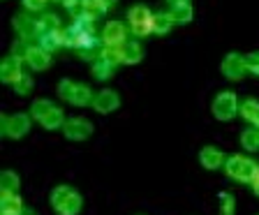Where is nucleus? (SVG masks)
Wrapping results in <instances>:
<instances>
[{
  "mask_svg": "<svg viewBox=\"0 0 259 215\" xmlns=\"http://www.w3.org/2000/svg\"><path fill=\"white\" fill-rule=\"evenodd\" d=\"M65 47L74 49L79 58L83 60H97L104 44L102 37L95 32V23L76 19V21H72V26L65 28Z\"/></svg>",
  "mask_w": 259,
  "mask_h": 215,
  "instance_id": "f257e3e1",
  "label": "nucleus"
},
{
  "mask_svg": "<svg viewBox=\"0 0 259 215\" xmlns=\"http://www.w3.org/2000/svg\"><path fill=\"white\" fill-rule=\"evenodd\" d=\"M225 174L238 183H252V178L259 174V164L250 157L243 155H229L225 160Z\"/></svg>",
  "mask_w": 259,
  "mask_h": 215,
  "instance_id": "f03ea898",
  "label": "nucleus"
},
{
  "mask_svg": "<svg viewBox=\"0 0 259 215\" xmlns=\"http://www.w3.org/2000/svg\"><path fill=\"white\" fill-rule=\"evenodd\" d=\"M127 26H130V32H132L137 39L151 37V35H153V14H151V10H148L146 5L130 7V12H127Z\"/></svg>",
  "mask_w": 259,
  "mask_h": 215,
  "instance_id": "7ed1b4c3",
  "label": "nucleus"
},
{
  "mask_svg": "<svg viewBox=\"0 0 259 215\" xmlns=\"http://www.w3.org/2000/svg\"><path fill=\"white\" fill-rule=\"evenodd\" d=\"M58 95L63 100H67L70 104H76V107H86V104H93L95 95H93L91 86L86 83H74L70 79H63L58 83Z\"/></svg>",
  "mask_w": 259,
  "mask_h": 215,
  "instance_id": "20e7f679",
  "label": "nucleus"
},
{
  "mask_svg": "<svg viewBox=\"0 0 259 215\" xmlns=\"http://www.w3.org/2000/svg\"><path fill=\"white\" fill-rule=\"evenodd\" d=\"M210 109H213V116H215L218 120H232L234 116L238 113L241 104H238V100H236V93L225 91V93H220V95L213 100Z\"/></svg>",
  "mask_w": 259,
  "mask_h": 215,
  "instance_id": "39448f33",
  "label": "nucleus"
},
{
  "mask_svg": "<svg viewBox=\"0 0 259 215\" xmlns=\"http://www.w3.org/2000/svg\"><path fill=\"white\" fill-rule=\"evenodd\" d=\"M3 135L10 139H21L23 135H28L30 130V116L26 113H12V116H3Z\"/></svg>",
  "mask_w": 259,
  "mask_h": 215,
  "instance_id": "423d86ee",
  "label": "nucleus"
},
{
  "mask_svg": "<svg viewBox=\"0 0 259 215\" xmlns=\"http://www.w3.org/2000/svg\"><path fill=\"white\" fill-rule=\"evenodd\" d=\"M12 26H14L16 35H19V39H26V42H30V44H32V42L37 44V37H39L37 19H32L28 12H19V14L14 16Z\"/></svg>",
  "mask_w": 259,
  "mask_h": 215,
  "instance_id": "0eeeda50",
  "label": "nucleus"
},
{
  "mask_svg": "<svg viewBox=\"0 0 259 215\" xmlns=\"http://www.w3.org/2000/svg\"><path fill=\"white\" fill-rule=\"evenodd\" d=\"M23 63H26V60L14 54L5 56L3 63H0V79H3V83H14L16 79H21V76L26 74V72H23Z\"/></svg>",
  "mask_w": 259,
  "mask_h": 215,
  "instance_id": "6e6552de",
  "label": "nucleus"
},
{
  "mask_svg": "<svg viewBox=\"0 0 259 215\" xmlns=\"http://www.w3.org/2000/svg\"><path fill=\"white\" fill-rule=\"evenodd\" d=\"M63 135L70 141H83L93 135V123L86 118H67L63 125Z\"/></svg>",
  "mask_w": 259,
  "mask_h": 215,
  "instance_id": "1a4fd4ad",
  "label": "nucleus"
},
{
  "mask_svg": "<svg viewBox=\"0 0 259 215\" xmlns=\"http://www.w3.org/2000/svg\"><path fill=\"white\" fill-rule=\"evenodd\" d=\"M127 28L120 21H109L107 26L102 28L100 37H102V44H109V47H123L127 44Z\"/></svg>",
  "mask_w": 259,
  "mask_h": 215,
  "instance_id": "9d476101",
  "label": "nucleus"
},
{
  "mask_svg": "<svg viewBox=\"0 0 259 215\" xmlns=\"http://www.w3.org/2000/svg\"><path fill=\"white\" fill-rule=\"evenodd\" d=\"M245 72H248V65H245V58L241 54H229L222 60V74L229 81H241Z\"/></svg>",
  "mask_w": 259,
  "mask_h": 215,
  "instance_id": "9b49d317",
  "label": "nucleus"
},
{
  "mask_svg": "<svg viewBox=\"0 0 259 215\" xmlns=\"http://www.w3.org/2000/svg\"><path fill=\"white\" fill-rule=\"evenodd\" d=\"M118 107H120V97H118V93H113L111 88L100 91L95 95V100H93V109H95L97 113H111Z\"/></svg>",
  "mask_w": 259,
  "mask_h": 215,
  "instance_id": "f8f14e48",
  "label": "nucleus"
},
{
  "mask_svg": "<svg viewBox=\"0 0 259 215\" xmlns=\"http://www.w3.org/2000/svg\"><path fill=\"white\" fill-rule=\"evenodd\" d=\"M26 65L35 72H44L51 65V54H49L47 49L39 47V44H32L26 54Z\"/></svg>",
  "mask_w": 259,
  "mask_h": 215,
  "instance_id": "ddd939ff",
  "label": "nucleus"
},
{
  "mask_svg": "<svg viewBox=\"0 0 259 215\" xmlns=\"http://www.w3.org/2000/svg\"><path fill=\"white\" fill-rule=\"evenodd\" d=\"M23 201L16 192H7L0 190V213L3 215H21L23 213Z\"/></svg>",
  "mask_w": 259,
  "mask_h": 215,
  "instance_id": "4468645a",
  "label": "nucleus"
},
{
  "mask_svg": "<svg viewBox=\"0 0 259 215\" xmlns=\"http://www.w3.org/2000/svg\"><path fill=\"white\" fill-rule=\"evenodd\" d=\"M199 162H201V167L204 169L215 171V169L225 167V155H222L218 148H213V146H206L204 151L199 153Z\"/></svg>",
  "mask_w": 259,
  "mask_h": 215,
  "instance_id": "2eb2a0df",
  "label": "nucleus"
},
{
  "mask_svg": "<svg viewBox=\"0 0 259 215\" xmlns=\"http://www.w3.org/2000/svg\"><path fill=\"white\" fill-rule=\"evenodd\" d=\"M37 44L42 49H47L49 54H54V51H58V49L65 47V28H60V30L56 32H47V35H39L37 37Z\"/></svg>",
  "mask_w": 259,
  "mask_h": 215,
  "instance_id": "dca6fc26",
  "label": "nucleus"
},
{
  "mask_svg": "<svg viewBox=\"0 0 259 215\" xmlns=\"http://www.w3.org/2000/svg\"><path fill=\"white\" fill-rule=\"evenodd\" d=\"M104 14H107V10H104V7L100 5L97 0H83V5H81V16H79V19L95 23L97 19H102Z\"/></svg>",
  "mask_w": 259,
  "mask_h": 215,
  "instance_id": "f3484780",
  "label": "nucleus"
},
{
  "mask_svg": "<svg viewBox=\"0 0 259 215\" xmlns=\"http://www.w3.org/2000/svg\"><path fill=\"white\" fill-rule=\"evenodd\" d=\"M174 26H176V21L171 19L169 12H157V14H153V35H169Z\"/></svg>",
  "mask_w": 259,
  "mask_h": 215,
  "instance_id": "a211bd4d",
  "label": "nucleus"
},
{
  "mask_svg": "<svg viewBox=\"0 0 259 215\" xmlns=\"http://www.w3.org/2000/svg\"><path fill=\"white\" fill-rule=\"evenodd\" d=\"M81 204H83V201H81V194H79V192H72L70 197H67L63 204L56 206L54 210H56L58 215H76V213L81 210Z\"/></svg>",
  "mask_w": 259,
  "mask_h": 215,
  "instance_id": "6ab92c4d",
  "label": "nucleus"
},
{
  "mask_svg": "<svg viewBox=\"0 0 259 215\" xmlns=\"http://www.w3.org/2000/svg\"><path fill=\"white\" fill-rule=\"evenodd\" d=\"M113 74H116V65L107 63L104 58L93 60V76H95L97 81H107V79H111Z\"/></svg>",
  "mask_w": 259,
  "mask_h": 215,
  "instance_id": "aec40b11",
  "label": "nucleus"
},
{
  "mask_svg": "<svg viewBox=\"0 0 259 215\" xmlns=\"http://www.w3.org/2000/svg\"><path fill=\"white\" fill-rule=\"evenodd\" d=\"M100 58H104L107 63H111V65H123V60H125V44L123 47H109V44H104L102 47V51H100Z\"/></svg>",
  "mask_w": 259,
  "mask_h": 215,
  "instance_id": "412c9836",
  "label": "nucleus"
},
{
  "mask_svg": "<svg viewBox=\"0 0 259 215\" xmlns=\"http://www.w3.org/2000/svg\"><path fill=\"white\" fill-rule=\"evenodd\" d=\"M144 60V47L139 44V39H132V42L125 44V60L123 65H137Z\"/></svg>",
  "mask_w": 259,
  "mask_h": 215,
  "instance_id": "4be33fe9",
  "label": "nucleus"
},
{
  "mask_svg": "<svg viewBox=\"0 0 259 215\" xmlns=\"http://www.w3.org/2000/svg\"><path fill=\"white\" fill-rule=\"evenodd\" d=\"M54 109H56V104L51 102V100H35V102H32V107H30V118H35V120H39V123H42V120L47 118Z\"/></svg>",
  "mask_w": 259,
  "mask_h": 215,
  "instance_id": "5701e85b",
  "label": "nucleus"
},
{
  "mask_svg": "<svg viewBox=\"0 0 259 215\" xmlns=\"http://www.w3.org/2000/svg\"><path fill=\"white\" fill-rule=\"evenodd\" d=\"M37 30H39V35H47V32H56V30H60L58 16L51 14V12H44V14L37 19Z\"/></svg>",
  "mask_w": 259,
  "mask_h": 215,
  "instance_id": "b1692460",
  "label": "nucleus"
},
{
  "mask_svg": "<svg viewBox=\"0 0 259 215\" xmlns=\"http://www.w3.org/2000/svg\"><path fill=\"white\" fill-rule=\"evenodd\" d=\"M171 19L176 23H190L192 21V5L190 3H185V5H176V7H171Z\"/></svg>",
  "mask_w": 259,
  "mask_h": 215,
  "instance_id": "393cba45",
  "label": "nucleus"
},
{
  "mask_svg": "<svg viewBox=\"0 0 259 215\" xmlns=\"http://www.w3.org/2000/svg\"><path fill=\"white\" fill-rule=\"evenodd\" d=\"M63 125H65V116H63V111H60L58 107H56L54 111H51L47 118L42 120V127L44 130H58V127L63 130Z\"/></svg>",
  "mask_w": 259,
  "mask_h": 215,
  "instance_id": "a878e982",
  "label": "nucleus"
},
{
  "mask_svg": "<svg viewBox=\"0 0 259 215\" xmlns=\"http://www.w3.org/2000/svg\"><path fill=\"white\" fill-rule=\"evenodd\" d=\"M238 113H241L248 123H254V118H257V113H259V102H257V100H243Z\"/></svg>",
  "mask_w": 259,
  "mask_h": 215,
  "instance_id": "bb28decb",
  "label": "nucleus"
},
{
  "mask_svg": "<svg viewBox=\"0 0 259 215\" xmlns=\"http://www.w3.org/2000/svg\"><path fill=\"white\" fill-rule=\"evenodd\" d=\"M241 144L248 151H259V127H250L241 135Z\"/></svg>",
  "mask_w": 259,
  "mask_h": 215,
  "instance_id": "cd10ccee",
  "label": "nucleus"
},
{
  "mask_svg": "<svg viewBox=\"0 0 259 215\" xmlns=\"http://www.w3.org/2000/svg\"><path fill=\"white\" fill-rule=\"evenodd\" d=\"M19 185H21V181H19V176H16L14 171H3V176H0V188L7 190V192H16Z\"/></svg>",
  "mask_w": 259,
  "mask_h": 215,
  "instance_id": "c85d7f7f",
  "label": "nucleus"
},
{
  "mask_svg": "<svg viewBox=\"0 0 259 215\" xmlns=\"http://www.w3.org/2000/svg\"><path fill=\"white\" fill-rule=\"evenodd\" d=\"M72 192H74V190H72L70 185H58V188H54V192H51V206L56 208L58 204H63Z\"/></svg>",
  "mask_w": 259,
  "mask_h": 215,
  "instance_id": "c756f323",
  "label": "nucleus"
},
{
  "mask_svg": "<svg viewBox=\"0 0 259 215\" xmlns=\"http://www.w3.org/2000/svg\"><path fill=\"white\" fill-rule=\"evenodd\" d=\"M12 86H14V93H16V95H30V91H32V79H30L28 74H23L21 79H16Z\"/></svg>",
  "mask_w": 259,
  "mask_h": 215,
  "instance_id": "7c9ffc66",
  "label": "nucleus"
},
{
  "mask_svg": "<svg viewBox=\"0 0 259 215\" xmlns=\"http://www.w3.org/2000/svg\"><path fill=\"white\" fill-rule=\"evenodd\" d=\"M220 215H234V197L229 192H220Z\"/></svg>",
  "mask_w": 259,
  "mask_h": 215,
  "instance_id": "2f4dec72",
  "label": "nucleus"
},
{
  "mask_svg": "<svg viewBox=\"0 0 259 215\" xmlns=\"http://www.w3.org/2000/svg\"><path fill=\"white\" fill-rule=\"evenodd\" d=\"M245 65H248L250 74L259 76V54H248V56H245Z\"/></svg>",
  "mask_w": 259,
  "mask_h": 215,
  "instance_id": "473e14b6",
  "label": "nucleus"
},
{
  "mask_svg": "<svg viewBox=\"0 0 259 215\" xmlns=\"http://www.w3.org/2000/svg\"><path fill=\"white\" fill-rule=\"evenodd\" d=\"M21 3L28 12H39V10H44V5H47L49 0H21Z\"/></svg>",
  "mask_w": 259,
  "mask_h": 215,
  "instance_id": "72a5a7b5",
  "label": "nucleus"
},
{
  "mask_svg": "<svg viewBox=\"0 0 259 215\" xmlns=\"http://www.w3.org/2000/svg\"><path fill=\"white\" fill-rule=\"evenodd\" d=\"M250 188H252V192H254V194H257V197H259V174H257V176L252 178V183H250Z\"/></svg>",
  "mask_w": 259,
  "mask_h": 215,
  "instance_id": "f704fd0d",
  "label": "nucleus"
},
{
  "mask_svg": "<svg viewBox=\"0 0 259 215\" xmlns=\"http://www.w3.org/2000/svg\"><path fill=\"white\" fill-rule=\"evenodd\" d=\"M97 3H100V5H102V7H104V10H107V12L111 10L113 5H116V0H97Z\"/></svg>",
  "mask_w": 259,
  "mask_h": 215,
  "instance_id": "c9c22d12",
  "label": "nucleus"
},
{
  "mask_svg": "<svg viewBox=\"0 0 259 215\" xmlns=\"http://www.w3.org/2000/svg\"><path fill=\"white\" fill-rule=\"evenodd\" d=\"M171 7H176V5H185V3H190V0H167Z\"/></svg>",
  "mask_w": 259,
  "mask_h": 215,
  "instance_id": "e433bc0d",
  "label": "nucleus"
},
{
  "mask_svg": "<svg viewBox=\"0 0 259 215\" xmlns=\"http://www.w3.org/2000/svg\"><path fill=\"white\" fill-rule=\"evenodd\" d=\"M21 215H37V213H35V210H30V208H26Z\"/></svg>",
  "mask_w": 259,
  "mask_h": 215,
  "instance_id": "4c0bfd02",
  "label": "nucleus"
},
{
  "mask_svg": "<svg viewBox=\"0 0 259 215\" xmlns=\"http://www.w3.org/2000/svg\"><path fill=\"white\" fill-rule=\"evenodd\" d=\"M54 3H60V0H54Z\"/></svg>",
  "mask_w": 259,
  "mask_h": 215,
  "instance_id": "58836bf2",
  "label": "nucleus"
}]
</instances>
